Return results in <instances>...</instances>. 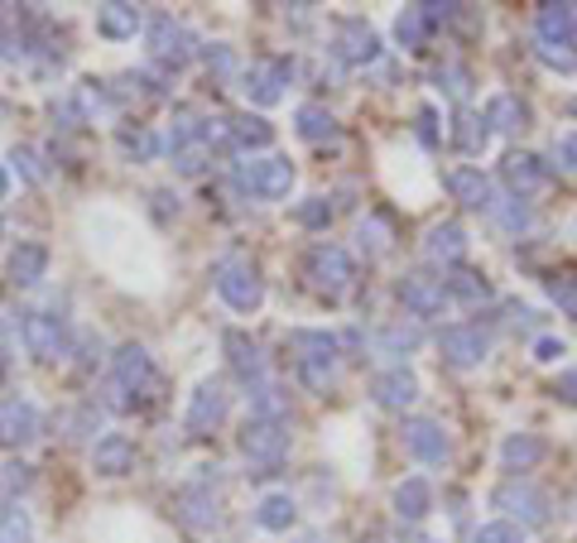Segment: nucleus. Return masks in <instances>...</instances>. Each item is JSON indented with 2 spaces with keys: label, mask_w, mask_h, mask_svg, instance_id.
<instances>
[{
  "label": "nucleus",
  "mask_w": 577,
  "mask_h": 543,
  "mask_svg": "<svg viewBox=\"0 0 577 543\" xmlns=\"http://www.w3.org/2000/svg\"><path fill=\"white\" fill-rule=\"evenodd\" d=\"M389 505H395V515L404 524H418V520H428V510H433V486L424 476H409V481H399V486H395Z\"/></svg>",
  "instance_id": "nucleus-32"
},
{
  "label": "nucleus",
  "mask_w": 577,
  "mask_h": 543,
  "mask_svg": "<svg viewBox=\"0 0 577 543\" xmlns=\"http://www.w3.org/2000/svg\"><path fill=\"white\" fill-rule=\"evenodd\" d=\"M486 144H490V125H486V115L482 111H472V107H462L453 115V150H462L467 159H482L486 154Z\"/></svg>",
  "instance_id": "nucleus-30"
},
{
  "label": "nucleus",
  "mask_w": 577,
  "mask_h": 543,
  "mask_svg": "<svg viewBox=\"0 0 577 543\" xmlns=\"http://www.w3.org/2000/svg\"><path fill=\"white\" fill-rule=\"evenodd\" d=\"M236 188L260 202H284L288 188H294V164H288V154L245 159V164H236Z\"/></svg>",
  "instance_id": "nucleus-7"
},
{
  "label": "nucleus",
  "mask_w": 577,
  "mask_h": 543,
  "mask_svg": "<svg viewBox=\"0 0 577 543\" xmlns=\"http://www.w3.org/2000/svg\"><path fill=\"white\" fill-rule=\"evenodd\" d=\"M433 82H438L443 97H453V101H467L472 87H476L472 68H462V63H438V68H433Z\"/></svg>",
  "instance_id": "nucleus-43"
},
{
  "label": "nucleus",
  "mask_w": 577,
  "mask_h": 543,
  "mask_svg": "<svg viewBox=\"0 0 577 543\" xmlns=\"http://www.w3.org/2000/svg\"><path fill=\"white\" fill-rule=\"evenodd\" d=\"M294 130L308 144H327V140H337V115L327 107H317V101H308V107L294 111Z\"/></svg>",
  "instance_id": "nucleus-35"
},
{
  "label": "nucleus",
  "mask_w": 577,
  "mask_h": 543,
  "mask_svg": "<svg viewBox=\"0 0 577 543\" xmlns=\"http://www.w3.org/2000/svg\"><path fill=\"white\" fill-rule=\"evenodd\" d=\"M115 150L125 159H135V164H150V159L164 150V140H159L150 125H115Z\"/></svg>",
  "instance_id": "nucleus-34"
},
{
  "label": "nucleus",
  "mask_w": 577,
  "mask_h": 543,
  "mask_svg": "<svg viewBox=\"0 0 577 543\" xmlns=\"http://www.w3.org/2000/svg\"><path fill=\"white\" fill-rule=\"evenodd\" d=\"M135 462H140V452H135V443H130L125 433H107V438H101V443L92 448V472L107 476V481L130 476V472H135Z\"/></svg>",
  "instance_id": "nucleus-19"
},
{
  "label": "nucleus",
  "mask_w": 577,
  "mask_h": 543,
  "mask_svg": "<svg viewBox=\"0 0 577 543\" xmlns=\"http://www.w3.org/2000/svg\"><path fill=\"white\" fill-rule=\"evenodd\" d=\"M10 164L24 173V183H43V179H49V173H43V164H39V154L29 150V144H14V150H10Z\"/></svg>",
  "instance_id": "nucleus-50"
},
{
  "label": "nucleus",
  "mask_w": 577,
  "mask_h": 543,
  "mask_svg": "<svg viewBox=\"0 0 577 543\" xmlns=\"http://www.w3.org/2000/svg\"><path fill=\"white\" fill-rule=\"evenodd\" d=\"M544 438L539 433H510L500 443V472L505 476H525V472H534V466L544 462Z\"/></svg>",
  "instance_id": "nucleus-27"
},
{
  "label": "nucleus",
  "mask_w": 577,
  "mask_h": 543,
  "mask_svg": "<svg viewBox=\"0 0 577 543\" xmlns=\"http://www.w3.org/2000/svg\"><path fill=\"white\" fill-rule=\"evenodd\" d=\"M433 125H438V111L424 107V111H418V140H424V144L438 140V130H433Z\"/></svg>",
  "instance_id": "nucleus-57"
},
{
  "label": "nucleus",
  "mask_w": 577,
  "mask_h": 543,
  "mask_svg": "<svg viewBox=\"0 0 577 543\" xmlns=\"http://www.w3.org/2000/svg\"><path fill=\"white\" fill-rule=\"evenodd\" d=\"M0 385H6V365H0Z\"/></svg>",
  "instance_id": "nucleus-60"
},
{
  "label": "nucleus",
  "mask_w": 577,
  "mask_h": 543,
  "mask_svg": "<svg viewBox=\"0 0 577 543\" xmlns=\"http://www.w3.org/2000/svg\"><path fill=\"white\" fill-rule=\"evenodd\" d=\"M548 293H554V303L577 322V279H548Z\"/></svg>",
  "instance_id": "nucleus-51"
},
{
  "label": "nucleus",
  "mask_w": 577,
  "mask_h": 543,
  "mask_svg": "<svg viewBox=\"0 0 577 543\" xmlns=\"http://www.w3.org/2000/svg\"><path fill=\"white\" fill-rule=\"evenodd\" d=\"M236 448H241V457L255 466L251 476H270V472H280V462L288 457V429L284 423H265V419H245Z\"/></svg>",
  "instance_id": "nucleus-8"
},
{
  "label": "nucleus",
  "mask_w": 577,
  "mask_h": 543,
  "mask_svg": "<svg viewBox=\"0 0 577 543\" xmlns=\"http://www.w3.org/2000/svg\"><path fill=\"white\" fill-rule=\"evenodd\" d=\"M212 284H216V293H222V303L231 308V313H255V308L265 303V279H260V270L241 255L216 260Z\"/></svg>",
  "instance_id": "nucleus-4"
},
{
  "label": "nucleus",
  "mask_w": 577,
  "mask_h": 543,
  "mask_svg": "<svg viewBox=\"0 0 577 543\" xmlns=\"http://www.w3.org/2000/svg\"><path fill=\"white\" fill-rule=\"evenodd\" d=\"M154 202H159V208H154V217H159V222H164L169 212L179 217V198H173V193H154Z\"/></svg>",
  "instance_id": "nucleus-58"
},
{
  "label": "nucleus",
  "mask_w": 577,
  "mask_h": 543,
  "mask_svg": "<svg viewBox=\"0 0 577 543\" xmlns=\"http://www.w3.org/2000/svg\"><path fill=\"white\" fill-rule=\"evenodd\" d=\"M404 452L424 466L447 462V433L438 419H404Z\"/></svg>",
  "instance_id": "nucleus-17"
},
{
  "label": "nucleus",
  "mask_w": 577,
  "mask_h": 543,
  "mask_svg": "<svg viewBox=\"0 0 577 543\" xmlns=\"http://www.w3.org/2000/svg\"><path fill=\"white\" fill-rule=\"evenodd\" d=\"M337 63L346 68H371L375 58H381V34L366 24V20H337V29H332V49H327Z\"/></svg>",
  "instance_id": "nucleus-10"
},
{
  "label": "nucleus",
  "mask_w": 577,
  "mask_h": 543,
  "mask_svg": "<svg viewBox=\"0 0 577 543\" xmlns=\"http://www.w3.org/2000/svg\"><path fill=\"white\" fill-rule=\"evenodd\" d=\"M43 274H49V245L43 241H20L6 260V279L14 289H39Z\"/></svg>",
  "instance_id": "nucleus-20"
},
{
  "label": "nucleus",
  "mask_w": 577,
  "mask_h": 543,
  "mask_svg": "<svg viewBox=\"0 0 577 543\" xmlns=\"http://www.w3.org/2000/svg\"><path fill=\"white\" fill-rule=\"evenodd\" d=\"M222 351H226V365H231V375H241L245 385H255V380H265V351H260L255 336H245V332H222Z\"/></svg>",
  "instance_id": "nucleus-21"
},
{
  "label": "nucleus",
  "mask_w": 577,
  "mask_h": 543,
  "mask_svg": "<svg viewBox=\"0 0 577 543\" xmlns=\"http://www.w3.org/2000/svg\"><path fill=\"white\" fill-rule=\"evenodd\" d=\"M490 505L500 510V520L519 524V530H544L554 520V501L525 476H505L496 491H490Z\"/></svg>",
  "instance_id": "nucleus-3"
},
{
  "label": "nucleus",
  "mask_w": 577,
  "mask_h": 543,
  "mask_svg": "<svg viewBox=\"0 0 577 543\" xmlns=\"http://www.w3.org/2000/svg\"><path fill=\"white\" fill-rule=\"evenodd\" d=\"M554 159H558V164L568 169V173H577V130H568V135L554 140Z\"/></svg>",
  "instance_id": "nucleus-53"
},
{
  "label": "nucleus",
  "mask_w": 577,
  "mask_h": 543,
  "mask_svg": "<svg viewBox=\"0 0 577 543\" xmlns=\"http://www.w3.org/2000/svg\"><path fill=\"white\" fill-rule=\"evenodd\" d=\"M424 255L433 260V265H443V270L462 265V260H467V231H462V222H438V227H428Z\"/></svg>",
  "instance_id": "nucleus-26"
},
{
  "label": "nucleus",
  "mask_w": 577,
  "mask_h": 543,
  "mask_svg": "<svg viewBox=\"0 0 577 543\" xmlns=\"http://www.w3.org/2000/svg\"><path fill=\"white\" fill-rule=\"evenodd\" d=\"M255 524L265 534H288L298 524V505H294V495L288 491H270V495H260V505H255Z\"/></svg>",
  "instance_id": "nucleus-31"
},
{
  "label": "nucleus",
  "mask_w": 577,
  "mask_h": 543,
  "mask_svg": "<svg viewBox=\"0 0 577 543\" xmlns=\"http://www.w3.org/2000/svg\"><path fill=\"white\" fill-rule=\"evenodd\" d=\"M43 433V414L29 400H0V448L14 452V448H24V443H34V438Z\"/></svg>",
  "instance_id": "nucleus-15"
},
{
  "label": "nucleus",
  "mask_w": 577,
  "mask_h": 543,
  "mask_svg": "<svg viewBox=\"0 0 577 543\" xmlns=\"http://www.w3.org/2000/svg\"><path fill=\"white\" fill-rule=\"evenodd\" d=\"M563 351H568V346H563V342H558V336H539V342H534V361H544V365H554V361L563 356Z\"/></svg>",
  "instance_id": "nucleus-55"
},
{
  "label": "nucleus",
  "mask_w": 577,
  "mask_h": 543,
  "mask_svg": "<svg viewBox=\"0 0 577 543\" xmlns=\"http://www.w3.org/2000/svg\"><path fill=\"white\" fill-rule=\"evenodd\" d=\"M395 39H399L404 53H424L428 39H433V24L424 20V10H418V6L399 10V14H395Z\"/></svg>",
  "instance_id": "nucleus-37"
},
{
  "label": "nucleus",
  "mask_w": 577,
  "mask_h": 543,
  "mask_svg": "<svg viewBox=\"0 0 577 543\" xmlns=\"http://www.w3.org/2000/svg\"><path fill=\"white\" fill-rule=\"evenodd\" d=\"M472 543H525V530L510 524V520H490V524H482V530L472 534Z\"/></svg>",
  "instance_id": "nucleus-48"
},
{
  "label": "nucleus",
  "mask_w": 577,
  "mask_h": 543,
  "mask_svg": "<svg viewBox=\"0 0 577 543\" xmlns=\"http://www.w3.org/2000/svg\"><path fill=\"white\" fill-rule=\"evenodd\" d=\"M144 29V14L135 6H125V0H111V6H97V34L111 39V43H125L135 39Z\"/></svg>",
  "instance_id": "nucleus-29"
},
{
  "label": "nucleus",
  "mask_w": 577,
  "mask_h": 543,
  "mask_svg": "<svg viewBox=\"0 0 577 543\" xmlns=\"http://www.w3.org/2000/svg\"><path fill=\"white\" fill-rule=\"evenodd\" d=\"M226 404H231V394H226L222 380H198V390L188 394V414H183L188 433L193 438L216 433L226 423Z\"/></svg>",
  "instance_id": "nucleus-11"
},
{
  "label": "nucleus",
  "mask_w": 577,
  "mask_h": 543,
  "mask_svg": "<svg viewBox=\"0 0 577 543\" xmlns=\"http://www.w3.org/2000/svg\"><path fill=\"white\" fill-rule=\"evenodd\" d=\"M294 222L303 231H327L332 227V202L327 198H303L298 208H294Z\"/></svg>",
  "instance_id": "nucleus-45"
},
{
  "label": "nucleus",
  "mask_w": 577,
  "mask_h": 543,
  "mask_svg": "<svg viewBox=\"0 0 577 543\" xmlns=\"http://www.w3.org/2000/svg\"><path fill=\"white\" fill-rule=\"evenodd\" d=\"M288 78H294V58H288V53H280V58H255V63L241 72V92L251 97L255 107H280Z\"/></svg>",
  "instance_id": "nucleus-9"
},
{
  "label": "nucleus",
  "mask_w": 577,
  "mask_h": 543,
  "mask_svg": "<svg viewBox=\"0 0 577 543\" xmlns=\"http://www.w3.org/2000/svg\"><path fill=\"white\" fill-rule=\"evenodd\" d=\"M20 342L39 365H53L72 351V328H68V318L29 308V313H20Z\"/></svg>",
  "instance_id": "nucleus-5"
},
{
  "label": "nucleus",
  "mask_w": 577,
  "mask_h": 543,
  "mask_svg": "<svg viewBox=\"0 0 577 543\" xmlns=\"http://www.w3.org/2000/svg\"><path fill=\"white\" fill-rule=\"evenodd\" d=\"M539 63L554 68V72H577V53H573V49H548V43H539Z\"/></svg>",
  "instance_id": "nucleus-52"
},
{
  "label": "nucleus",
  "mask_w": 577,
  "mask_h": 543,
  "mask_svg": "<svg viewBox=\"0 0 577 543\" xmlns=\"http://www.w3.org/2000/svg\"><path fill=\"white\" fill-rule=\"evenodd\" d=\"M202 58H207V68H212L216 78H222V82H231V78H236V72H241L236 53H231L226 43H212V49H202Z\"/></svg>",
  "instance_id": "nucleus-49"
},
{
  "label": "nucleus",
  "mask_w": 577,
  "mask_h": 543,
  "mask_svg": "<svg viewBox=\"0 0 577 543\" xmlns=\"http://www.w3.org/2000/svg\"><path fill=\"white\" fill-rule=\"evenodd\" d=\"M443 293H447V303H462V308H482V303H490L486 274H482V270H467V265L443 270Z\"/></svg>",
  "instance_id": "nucleus-28"
},
{
  "label": "nucleus",
  "mask_w": 577,
  "mask_h": 543,
  "mask_svg": "<svg viewBox=\"0 0 577 543\" xmlns=\"http://www.w3.org/2000/svg\"><path fill=\"white\" fill-rule=\"evenodd\" d=\"M245 404H251V419H265V423H284L288 419V394L274 385V380H255V385H245Z\"/></svg>",
  "instance_id": "nucleus-33"
},
{
  "label": "nucleus",
  "mask_w": 577,
  "mask_h": 543,
  "mask_svg": "<svg viewBox=\"0 0 577 543\" xmlns=\"http://www.w3.org/2000/svg\"><path fill=\"white\" fill-rule=\"evenodd\" d=\"M92 423H101V404H82L78 414H72L68 429H72V438H87V429H92Z\"/></svg>",
  "instance_id": "nucleus-54"
},
{
  "label": "nucleus",
  "mask_w": 577,
  "mask_h": 543,
  "mask_svg": "<svg viewBox=\"0 0 577 543\" xmlns=\"http://www.w3.org/2000/svg\"><path fill=\"white\" fill-rule=\"evenodd\" d=\"M6 193H10V173H6V164H0V202H6Z\"/></svg>",
  "instance_id": "nucleus-59"
},
{
  "label": "nucleus",
  "mask_w": 577,
  "mask_h": 543,
  "mask_svg": "<svg viewBox=\"0 0 577 543\" xmlns=\"http://www.w3.org/2000/svg\"><path fill=\"white\" fill-rule=\"evenodd\" d=\"M486 125H490V135H525L529 121H534V111H529V101H519L515 92H496L486 101Z\"/></svg>",
  "instance_id": "nucleus-24"
},
{
  "label": "nucleus",
  "mask_w": 577,
  "mask_h": 543,
  "mask_svg": "<svg viewBox=\"0 0 577 543\" xmlns=\"http://www.w3.org/2000/svg\"><path fill=\"white\" fill-rule=\"evenodd\" d=\"M534 34H539V43H548V49H573L577 43V6L573 0H548V6H539Z\"/></svg>",
  "instance_id": "nucleus-16"
},
{
  "label": "nucleus",
  "mask_w": 577,
  "mask_h": 543,
  "mask_svg": "<svg viewBox=\"0 0 577 543\" xmlns=\"http://www.w3.org/2000/svg\"><path fill=\"white\" fill-rule=\"evenodd\" d=\"M274 144V125L265 121V115H226V150L231 154H255V150H270Z\"/></svg>",
  "instance_id": "nucleus-23"
},
{
  "label": "nucleus",
  "mask_w": 577,
  "mask_h": 543,
  "mask_svg": "<svg viewBox=\"0 0 577 543\" xmlns=\"http://www.w3.org/2000/svg\"><path fill=\"white\" fill-rule=\"evenodd\" d=\"M0 543H34V520L20 501H10L0 510Z\"/></svg>",
  "instance_id": "nucleus-42"
},
{
  "label": "nucleus",
  "mask_w": 577,
  "mask_h": 543,
  "mask_svg": "<svg viewBox=\"0 0 577 543\" xmlns=\"http://www.w3.org/2000/svg\"><path fill=\"white\" fill-rule=\"evenodd\" d=\"M554 400H563V404L577 409V371H563V375L554 380Z\"/></svg>",
  "instance_id": "nucleus-56"
},
{
  "label": "nucleus",
  "mask_w": 577,
  "mask_h": 543,
  "mask_svg": "<svg viewBox=\"0 0 577 543\" xmlns=\"http://www.w3.org/2000/svg\"><path fill=\"white\" fill-rule=\"evenodd\" d=\"M144 43H150V58L159 68H169V72H179L188 68L193 58L202 53V43L193 39V29L179 24L173 14H150V24H144Z\"/></svg>",
  "instance_id": "nucleus-6"
},
{
  "label": "nucleus",
  "mask_w": 577,
  "mask_h": 543,
  "mask_svg": "<svg viewBox=\"0 0 577 543\" xmlns=\"http://www.w3.org/2000/svg\"><path fill=\"white\" fill-rule=\"evenodd\" d=\"M159 394V375H154V361L140 342H121L111 351V385H107V400L101 409H115V414H135V409L154 404Z\"/></svg>",
  "instance_id": "nucleus-1"
},
{
  "label": "nucleus",
  "mask_w": 577,
  "mask_h": 543,
  "mask_svg": "<svg viewBox=\"0 0 577 543\" xmlns=\"http://www.w3.org/2000/svg\"><path fill=\"white\" fill-rule=\"evenodd\" d=\"M173 520H179L188 534H212L216 524H222V501H216L202 481H193V486H183L173 495Z\"/></svg>",
  "instance_id": "nucleus-13"
},
{
  "label": "nucleus",
  "mask_w": 577,
  "mask_h": 543,
  "mask_svg": "<svg viewBox=\"0 0 577 543\" xmlns=\"http://www.w3.org/2000/svg\"><path fill=\"white\" fill-rule=\"evenodd\" d=\"M490 217H496V222L505 227V231H529L534 227V212H529V202L525 198H515V193H496L490 198Z\"/></svg>",
  "instance_id": "nucleus-40"
},
{
  "label": "nucleus",
  "mask_w": 577,
  "mask_h": 543,
  "mask_svg": "<svg viewBox=\"0 0 577 543\" xmlns=\"http://www.w3.org/2000/svg\"><path fill=\"white\" fill-rule=\"evenodd\" d=\"M303 279H308V289L323 293V299H346V293L356 289V260H352V251H342V245L317 241L313 251L303 255Z\"/></svg>",
  "instance_id": "nucleus-2"
},
{
  "label": "nucleus",
  "mask_w": 577,
  "mask_h": 543,
  "mask_svg": "<svg viewBox=\"0 0 577 543\" xmlns=\"http://www.w3.org/2000/svg\"><path fill=\"white\" fill-rule=\"evenodd\" d=\"M500 179H505V188H510L515 198H529V193H539V188L548 183V169H544L539 154L515 150V154L500 159Z\"/></svg>",
  "instance_id": "nucleus-25"
},
{
  "label": "nucleus",
  "mask_w": 577,
  "mask_h": 543,
  "mask_svg": "<svg viewBox=\"0 0 577 543\" xmlns=\"http://www.w3.org/2000/svg\"><path fill=\"white\" fill-rule=\"evenodd\" d=\"M371 400L389 409V414H404L414 400H418V375L404 371V365H389V371H381L371 380Z\"/></svg>",
  "instance_id": "nucleus-18"
},
{
  "label": "nucleus",
  "mask_w": 577,
  "mask_h": 543,
  "mask_svg": "<svg viewBox=\"0 0 577 543\" xmlns=\"http://www.w3.org/2000/svg\"><path fill=\"white\" fill-rule=\"evenodd\" d=\"M298 356H342V342L332 332H294V361Z\"/></svg>",
  "instance_id": "nucleus-44"
},
{
  "label": "nucleus",
  "mask_w": 577,
  "mask_h": 543,
  "mask_svg": "<svg viewBox=\"0 0 577 543\" xmlns=\"http://www.w3.org/2000/svg\"><path fill=\"white\" fill-rule=\"evenodd\" d=\"M308 543H323V539H308Z\"/></svg>",
  "instance_id": "nucleus-61"
},
{
  "label": "nucleus",
  "mask_w": 577,
  "mask_h": 543,
  "mask_svg": "<svg viewBox=\"0 0 577 543\" xmlns=\"http://www.w3.org/2000/svg\"><path fill=\"white\" fill-rule=\"evenodd\" d=\"M188 144H202V115H198V107H173L169 154H173V150H188Z\"/></svg>",
  "instance_id": "nucleus-41"
},
{
  "label": "nucleus",
  "mask_w": 577,
  "mask_h": 543,
  "mask_svg": "<svg viewBox=\"0 0 577 543\" xmlns=\"http://www.w3.org/2000/svg\"><path fill=\"white\" fill-rule=\"evenodd\" d=\"M294 371L303 380V390H313V394H327L337 385V356H298Z\"/></svg>",
  "instance_id": "nucleus-38"
},
{
  "label": "nucleus",
  "mask_w": 577,
  "mask_h": 543,
  "mask_svg": "<svg viewBox=\"0 0 577 543\" xmlns=\"http://www.w3.org/2000/svg\"><path fill=\"white\" fill-rule=\"evenodd\" d=\"M395 299L404 303V313L414 318H438L447 308V293H443V279L428 274V270H409L395 279Z\"/></svg>",
  "instance_id": "nucleus-12"
},
{
  "label": "nucleus",
  "mask_w": 577,
  "mask_h": 543,
  "mask_svg": "<svg viewBox=\"0 0 577 543\" xmlns=\"http://www.w3.org/2000/svg\"><path fill=\"white\" fill-rule=\"evenodd\" d=\"M68 356H72V371H78L82 380H87V375H97L101 365L111 361V356H107V346H101V336H97V332H82V336H72V351H68Z\"/></svg>",
  "instance_id": "nucleus-39"
},
{
  "label": "nucleus",
  "mask_w": 577,
  "mask_h": 543,
  "mask_svg": "<svg viewBox=\"0 0 577 543\" xmlns=\"http://www.w3.org/2000/svg\"><path fill=\"white\" fill-rule=\"evenodd\" d=\"M212 164V150L207 144H188V150H173V169L183 173V179H198L202 169Z\"/></svg>",
  "instance_id": "nucleus-47"
},
{
  "label": "nucleus",
  "mask_w": 577,
  "mask_h": 543,
  "mask_svg": "<svg viewBox=\"0 0 577 543\" xmlns=\"http://www.w3.org/2000/svg\"><path fill=\"white\" fill-rule=\"evenodd\" d=\"M375 351H381V356H409V351L424 342V332L414 328V322H385V328H375Z\"/></svg>",
  "instance_id": "nucleus-36"
},
{
  "label": "nucleus",
  "mask_w": 577,
  "mask_h": 543,
  "mask_svg": "<svg viewBox=\"0 0 577 543\" xmlns=\"http://www.w3.org/2000/svg\"><path fill=\"white\" fill-rule=\"evenodd\" d=\"M447 193H453V202H462L467 212H490V198H496V188H490V179L476 164H462L447 173Z\"/></svg>",
  "instance_id": "nucleus-22"
},
{
  "label": "nucleus",
  "mask_w": 577,
  "mask_h": 543,
  "mask_svg": "<svg viewBox=\"0 0 577 543\" xmlns=\"http://www.w3.org/2000/svg\"><path fill=\"white\" fill-rule=\"evenodd\" d=\"M486 351H490L486 332L472 328V322H453V328L438 332V356L453 365V371H472V365H482Z\"/></svg>",
  "instance_id": "nucleus-14"
},
{
  "label": "nucleus",
  "mask_w": 577,
  "mask_h": 543,
  "mask_svg": "<svg viewBox=\"0 0 577 543\" xmlns=\"http://www.w3.org/2000/svg\"><path fill=\"white\" fill-rule=\"evenodd\" d=\"M29 486H34V466L29 462H6L0 466V491H6V501H20Z\"/></svg>",
  "instance_id": "nucleus-46"
}]
</instances>
